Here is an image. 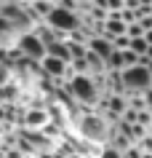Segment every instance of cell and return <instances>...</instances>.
I'll use <instances>...</instances> for the list:
<instances>
[{
    "mask_svg": "<svg viewBox=\"0 0 152 158\" xmlns=\"http://www.w3.org/2000/svg\"><path fill=\"white\" fill-rule=\"evenodd\" d=\"M77 134H80L85 142H91V145L107 148L112 142L115 126H112L107 118H101L99 113H85V115L77 118Z\"/></svg>",
    "mask_w": 152,
    "mask_h": 158,
    "instance_id": "1",
    "label": "cell"
},
{
    "mask_svg": "<svg viewBox=\"0 0 152 158\" xmlns=\"http://www.w3.org/2000/svg\"><path fill=\"white\" fill-rule=\"evenodd\" d=\"M0 16H6L11 22V27L16 30L19 38L35 32V27H37V24H35V19L27 14L24 3H3V6H0Z\"/></svg>",
    "mask_w": 152,
    "mask_h": 158,
    "instance_id": "2",
    "label": "cell"
},
{
    "mask_svg": "<svg viewBox=\"0 0 152 158\" xmlns=\"http://www.w3.org/2000/svg\"><path fill=\"white\" fill-rule=\"evenodd\" d=\"M123 86H126V97H144L152 91V75L144 64H136L123 73Z\"/></svg>",
    "mask_w": 152,
    "mask_h": 158,
    "instance_id": "3",
    "label": "cell"
},
{
    "mask_svg": "<svg viewBox=\"0 0 152 158\" xmlns=\"http://www.w3.org/2000/svg\"><path fill=\"white\" fill-rule=\"evenodd\" d=\"M48 24L56 30V32H61V35H72V32H77L80 27H83V16L80 14H75V11H67V8H61V6H56V11L48 16Z\"/></svg>",
    "mask_w": 152,
    "mask_h": 158,
    "instance_id": "4",
    "label": "cell"
},
{
    "mask_svg": "<svg viewBox=\"0 0 152 158\" xmlns=\"http://www.w3.org/2000/svg\"><path fill=\"white\" fill-rule=\"evenodd\" d=\"M16 48L24 54V59H32V62H43V59L48 56V51H45V43H43L35 32L21 35V38H19V46H16Z\"/></svg>",
    "mask_w": 152,
    "mask_h": 158,
    "instance_id": "5",
    "label": "cell"
},
{
    "mask_svg": "<svg viewBox=\"0 0 152 158\" xmlns=\"http://www.w3.org/2000/svg\"><path fill=\"white\" fill-rule=\"evenodd\" d=\"M51 123V115L45 107H29L24 115V126L27 129H35V131H43L45 126Z\"/></svg>",
    "mask_w": 152,
    "mask_h": 158,
    "instance_id": "6",
    "label": "cell"
},
{
    "mask_svg": "<svg viewBox=\"0 0 152 158\" xmlns=\"http://www.w3.org/2000/svg\"><path fill=\"white\" fill-rule=\"evenodd\" d=\"M88 51L91 54H96L99 59H104V62H110L112 59V54H115V43L110 40V38H104V35H99V38H93L91 43H88Z\"/></svg>",
    "mask_w": 152,
    "mask_h": 158,
    "instance_id": "7",
    "label": "cell"
},
{
    "mask_svg": "<svg viewBox=\"0 0 152 158\" xmlns=\"http://www.w3.org/2000/svg\"><path fill=\"white\" fill-rule=\"evenodd\" d=\"M131 51H134L136 56H147V51H150L147 38H134V40H131Z\"/></svg>",
    "mask_w": 152,
    "mask_h": 158,
    "instance_id": "8",
    "label": "cell"
},
{
    "mask_svg": "<svg viewBox=\"0 0 152 158\" xmlns=\"http://www.w3.org/2000/svg\"><path fill=\"white\" fill-rule=\"evenodd\" d=\"M101 158H126V156H123L120 150H115V148L107 145V148H101Z\"/></svg>",
    "mask_w": 152,
    "mask_h": 158,
    "instance_id": "9",
    "label": "cell"
},
{
    "mask_svg": "<svg viewBox=\"0 0 152 158\" xmlns=\"http://www.w3.org/2000/svg\"><path fill=\"white\" fill-rule=\"evenodd\" d=\"M144 105H147V113H152V91L144 94Z\"/></svg>",
    "mask_w": 152,
    "mask_h": 158,
    "instance_id": "10",
    "label": "cell"
},
{
    "mask_svg": "<svg viewBox=\"0 0 152 158\" xmlns=\"http://www.w3.org/2000/svg\"><path fill=\"white\" fill-rule=\"evenodd\" d=\"M72 158H85V156H80V153H75V156H72Z\"/></svg>",
    "mask_w": 152,
    "mask_h": 158,
    "instance_id": "11",
    "label": "cell"
},
{
    "mask_svg": "<svg viewBox=\"0 0 152 158\" xmlns=\"http://www.w3.org/2000/svg\"><path fill=\"white\" fill-rule=\"evenodd\" d=\"M144 158H152V156H144Z\"/></svg>",
    "mask_w": 152,
    "mask_h": 158,
    "instance_id": "12",
    "label": "cell"
},
{
    "mask_svg": "<svg viewBox=\"0 0 152 158\" xmlns=\"http://www.w3.org/2000/svg\"><path fill=\"white\" fill-rule=\"evenodd\" d=\"M150 137H152V131H150Z\"/></svg>",
    "mask_w": 152,
    "mask_h": 158,
    "instance_id": "13",
    "label": "cell"
}]
</instances>
